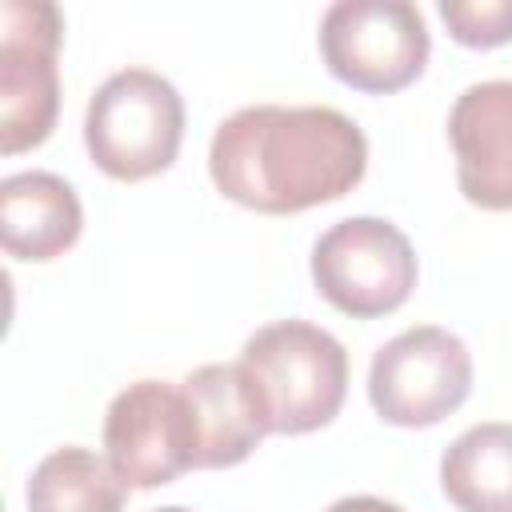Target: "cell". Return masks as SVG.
<instances>
[{
    "mask_svg": "<svg viewBox=\"0 0 512 512\" xmlns=\"http://www.w3.org/2000/svg\"><path fill=\"white\" fill-rule=\"evenodd\" d=\"M368 140L352 116L328 104H252L220 120L208 172L212 184L268 216L340 200L364 180Z\"/></svg>",
    "mask_w": 512,
    "mask_h": 512,
    "instance_id": "6da1fadb",
    "label": "cell"
},
{
    "mask_svg": "<svg viewBox=\"0 0 512 512\" xmlns=\"http://www.w3.org/2000/svg\"><path fill=\"white\" fill-rule=\"evenodd\" d=\"M236 368L264 432L276 436H304L332 424L348 392L344 344L308 320H272L256 328Z\"/></svg>",
    "mask_w": 512,
    "mask_h": 512,
    "instance_id": "7a4b0ae2",
    "label": "cell"
},
{
    "mask_svg": "<svg viewBox=\"0 0 512 512\" xmlns=\"http://www.w3.org/2000/svg\"><path fill=\"white\" fill-rule=\"evenodd\" d=\"M184 140V100L152 68L112 72L88 100L84 148L112 180H148L172 168Z\"/></svg>",
    "mask_w": 512,
    "mask_h": 512,
    "instance_id": "3957f363",
    "label": "cell"
},
{
    "mask_svg": "<svg viewBox=\"0 0 512 512\" xmlns=\"http://www.w3.org/2000/svg\"><path fill=\"white\" fill-rule=\"evenodd\" d=\"M432 40L408 0H336L320 20V56L356 92H400L428 64Z\"/></svg>",
    "mask_w": 512,
    "mask_h": 512,
    "instance_id": "277c9868",
    "label": "cell"
},
{
    "mask_svg": "<svg viewBox=\"0 0 512 512\" xmlns=\"http://www.w3.org/2000/svg\"><path fill=\"white\" fill-rule=\"evenodd\" d=\"M472 392L468 344L440 328L416 324L376 348L368 368V400L384 424L432 428L452 416Z\"/></svg>",
    "mask_w": 512,
    "mask_h": 512,
    "instance_id": "5b68a950",
    "label": "cell"
},
{
    "mask_svg": "<svg viewBox=\"0 0 512 512\" xmlns=\"http://www.w3.org/2000/svg\"><path fill=\"white\" fill-rule=\"evenodd\" d=\"M64 20L48 0L0 4V152L16 156L52 136L60 112V52Z\"/></svg>",
    "mask_w": 512,
    "mask_h": 512,
    "instance_id": "8992f818",
    "label": "cell"
},
{
    "mask_svg": "<svg viewBox=\"0 0 512 512\" xmlns=\"http://www.w3.org/2000/svg\"><path fill=\"white\" fill-rule=\"evenodd\" d=\"M312 280L344 316H388L416 288V252L392 220L348 216L312 244Z\"/></svg>",
    "mask_w": 512,
    "mask_h": 512,
    "instance_id": "52a82bcc",
    "label": "cell"
},
{
    "mask_svg": "<svg viewBox=\"0 0 512 512\" xmlns=\"http://www.w3.org/2000/svg\"><path fill=\"white\" fill-rule=\"evenodd\" d=\"M104 452L128 488H160L200 468V436L184 384L136 380L104 412Z\"/></svg>",
    "mask_w": 512,
    "mask_h": 512,
    "instance_id": "ba28073f",
    "label": "cell"
},
{
    "mask_svg": "<svg viewBox=\"0 0 512 512\" xmlns=\"http://www.w3.org/2000/svg\"><path fill=\"white\" fill-rule=\"evenodd\" d=\"M456 184L468 204L488 212L512 208V80L468 84L448 112Z\"/></svg>",
    "mask_w": 512,
    "mask_h": 512,
    "instance_id": "9c48e42d",
    "label": "cell"
},
{
    "mask_svg": "<svg viewBox=\"0 0 512 512\" xmlns=\"http://www.w3.org/2000/svg\"><path fill=\"white\" fill-rule=\"evenodd\" d=\"M84 208L56 172H12L0 180V244L16 260H52L76 244Z\"/></svg>",
    "mask_w": 512,
    "mask_h": 512,
    "instance_id": "30bf717a",
    "label": "cell"
},
{
    "mask_svg": "<svg viewBox=\"0 0 512 512\" xmlns=\"http://www.w3.org/2000/svg\"><path fill=\"white\" fill-rule=\"evenodd\" d=\"M180 384L196 416L200 468H232L248 460L268 436L236 364H200Z\"/></svg>",
    "mask_w": 512,
    "mask_h": 512,
    "instance_id": "8fae6325",
    "label": "cell"
},
{
    "mask_svg": "<svg viewBox=\"0 0 512 512\" xmlns=\"http://www.w3.org/2000/svg\"><path fill=\"white\" fill-rule=\"evenodd\" d=\"M440 488L460 512H512V424L460 432L440 456Z\"/></svg>",
    "mask_w": 512,
    "mask_h": 512,
    "instance_id": "7c38bea8",
    "label": "cell"
},
{
    "mask_svg": "<svg viewBox=\"0 0 512 512\" xmlns=\"http://www.w3.org/2000/svg\"><path fill=\"white\" fill-rule=\"evenodd\" d=\"M128 484L92 448L48 452L28 476V512H124Z\"/></svg>",
    "mask_w": 512,
    "mask_h": 512,
    "instance_id": "4fadbf2b",
    "label": "cell"
},
{
    "mask_svg": "<svg viewBox=\"0 0 512 512\" xmlns=\"http://www.w3.org/2000/svg\"><path fill=\"white\" fill-rule=\"evenodd\" d=\"M436 8L464 48H500L512 40V0H440Z\"/></svg>",
    "mask_w": 512,
    "mask_h": 512,
    "instance_id": "5bb4252c",
    "label": "cell"
},
{
    "mask_svg": "<svg viewBox=\"0 0 512 512\" xmlns=\"http://www.w3.org/2000/svg\"><path fill=\"white\" fill-rule=\"evenodd\" d=\"M328 512H404V508L392 500H380V496H344Z\"/></svg>",
    "mask_w": 512,
    "mask_h": 512,
    "instance_id": "9a60e30c",
    "label": "cell"
},
{
    "mask_svg": "<svg viewBox=\"0 0 512 512\" xmlns=\"http://www.w3.org/2000/svg\"><path fill=\"white\" fill-rule=\"evenodd\" d=\"M156 512H188V508H180V504H172V508H156Z\"/></svg>",
    "mask_w": 512,
    "mask_h": 512,
    "instance_id": "2e32d148",
    "label": "cell"
}]
</instances>
